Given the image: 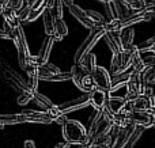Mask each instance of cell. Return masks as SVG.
<instances>
[{"label": "cell", "mask_w": 155, "mask_h": 148, "mask_svg": "<svg viewBox=\"0 0 155 148\" xmlns=\"http://www.w3.org/2000/svg\"><path fill=\"white\" fill-rule=\"evenodd\" d=\"M79 65H80V67H82L87 73H93L94 69L98 67V65H97V59H95V56H94L93 53L86 54V56L83 57L82 60H80Z\"/></svg>", "instance_id": "19"}, {"label": "cell", "mask_w": 155, "mask_h": 148, "mask_svg": "<svg viewBox=\"0 0 155 148\" xmlns=\"http://www.w3.org/2000/svg\"><path fill=\"white\" fill-rule=\"evenodd\" d=\"M67 121H68V118H67V114H61V116H60L59 118L56 120V122L60 125V127H64V125L67 124Z\"/></svg>", "instance_id": "36"}, {"label": "cell", "mask_w": 155, "mask_h": 148, "mask_svg": "<svg viewBox=\"0 0 155 148\" xmlns=\"http://www.w3.org/2000/svg\"><path fill=\"white\" fill-rule=\"evenodd\" d=\"M93 80L95 83V87L99 90L109 92L112 88V75L107 69H105L104 67H97L94 69V72L91 73Z\"/></svg>", "instance_id": "4"}, {"label": "cell", "mask_w": 155, "mask_h": 148, "mask_svg": "<svg viewBox=\"0 0 155 148\" xmlns=\"http://www.w3.org/2000/svg\"><path fill=\"white\" fill-rule=\"evenodd\" d=\"M68 35V26L63 18H56V33L53 35L54 41H61Z\"/></svg>", "instance_id": "22"}, {"label": "cell", "mask_w": 155, "mask_h": 148, "mask_svg": "<svg viewBox=\"0 0 155 148\" xmlns=\"http://www.w3.org/2000/svg\"><path fill=\"white\" fill-rule=\"evenodd\" d=\"M30 12H31V7L30 5H25L23 8H21V10L16 12V16H18L19 21H29V16H30Z\"/></svg>", "instance_id": "31"}, {"label": "cell", "mask_w": 155, "mask_h": 148, "mask_svg": "<svg viewBox=\"0 0 155 148\" xmlns=\"http://www.w3.org/2000/svg\"><path fill=\"white\" fill-rule=\"evenodd\" d=\"M102 26H104L105 31L120 33V30L123 29V19H112V21H106Z\"/></svg>", "instance_id": "25"}, {"label": "cell", "mask_w": 155, "mask_h": 148, "mask_svg": "<svg viewBox=\"0 0 155 148\" xmlns=\"http://www.w3.org/2000/svg\"><path fill=\"white\" fill-rule=\"evenodd\" d=\"M140 83L144 87H151L155 88V65L147 67L142 73H140Z\"/></svg>", "instance_id": "15"}, {"label": "cell", "mask_w": 155, "mask_h": 148, "mask_svg": "<svg viewBox=\"0 0 155 148\" xmlns=\"http://www.w3.org/2000/svg\"><path fill=\"white\" fill-rule=\"evenodd\" d=\"M139 56L143 60V63L146 64V67H153V65H155V53L148 50L147 48H146V50H140L139 49Z\"/></svg>", "instance_id": "26"}, {"label": "cell", "mask_w": 155, "mask_h": 148, "mask_svg": "<svg viewBox=\"0 0 155 148\" xmlns=\"http://www.w3.org/2000/svg\"><path fill=\"white\" fill-rule=\"evenodd\" d=\"M26 2H27V0H26Z\"/></svg>", "instance_id": "43"}, {"label": "cell", "mask_w": 155, "mask_h": 148, "mask_svg": "<svg viewBox=\"0 0 155 148\" xmlns=\"http://www.w3.org/2000/svg\"><path fill=\"white\" fill-rule=\"evenodd\" d=\"M42 23H44V31L46 35L53 37L56 33V18L51 8H45L42 14Z\"/></svg>", "instance_id": "11"}, {"label": "cell", "mask_w": 155, "mask_h": 148, "mask_svg": "<svg viewBox=\"0 0 155 148\" xmlns=\"http://www.w3.org/2000/svg\"><path fill=\"white\" fill-rule=\"evenodd\" d=\"M61 3L65 5V7H71L74 4V0H61Z\"/></svg>", "instance_id": "38"}, {"label": "cell", "mask_w": 155, "mask_h": 148, "mask_svg": "<svg viewBox=\"0 0 155 148\" xmlns=\"http://www.w3.org/2000/svg\"><path fill=\"white\" fill-rule=\"evenodd\" d=\"M61 133L65 143H86L88 141L87 129L75 120H68L67 124L61 127Z\"/></svg>", "instance_id": "2"}, {"label": "cell", "mask_w": 155, "mask_h": 148, "mask_svg": "<svg viewBox=\"0 0 155 148\" xmlns=\"http://www.w3.org/2000/svg\"><path fill=\"white\" fill-rule=\"evenodd\" d=\"M105 12H106V21H112V19H120V15H118V11L116 8V4L113 0L105 3Z\"/></svg>", "instance_id": "24"}, {"label": "cell", "mask_w": 155, "mask_h": 148, "mask_svg": "<svg viewBox=\"0 0 155 148\" xmlns=\"http://www.w3.org/2000/svg\"><path fill=\"white\" fill-rule=\"evenodd\" d=\"M71 75H72V79H71V80L74 82V84H75L79 90H82L83 82H84L86 76L91 75V73H87L79 64H74V67L71 68Z\"/></svg>", "instance_id": "14"}, {"label": "cell", "mask_w": 155, "mask_h": 148, "mask_svg": "<svg viewBox=\"0 0 155 148\" xmlns=\"http://www.w3.org/2000/svg\"><path fill=\"white\" fill-rule=\"evenodd\" d=\"M105 33L106 31H105L104 26H95L94 29L90 30L88 35L84 38V41L80 43V46L78 48L75 56H74V64H79L80 60H82L86 54L90 53L91 49L97 45V42H98L101 38H104Z\"/></svg>", "instance_id": "1"}, {"label": "cell", "mask_w": 155, "mask_h": 148, "mask_svg": "<svg viewBox=\"0 0 155 148\" xmlns=\"http://www.w3.org/2000/svg\"><path fill=\"white\" fill-rule=\"evenodd\" d=\"M52 12H53L54 18H63V10H64V4L61 0H54L53 5H52Z\"/></svg>", "instance_id": "30"}, {"label": "cell", "mask_w": 155, "mask_h": 148, "mask_svg": "<svg viewBox=\"0 0 155 148\" xmlns=\"http://www.w3.org/2000/svg\"><path fill=\"white\" fill-rule=\"evenodd\" d=\"M148 50H151V52H153V53H155V42L154 43H151V45L150 46H148Z\"/></svg>", "instance_id": "40"}, {"label": "cell", "mask_w": 155, "mask_h": 148, "mask_svg": "<svg viewBox=\"0 0 155 148\" xmlns=\"http://www.w3.org/2000/svg\"><path fill=\"white\" fill-rule=\"evenodd\" d=\"M4 8H5V7H3V5L0 4V16H3V12H4Z\"/></svg>", "instance_id": "41"}, {"label": "cell", "mask_w": 155, "mask_h": 148, "mask_svg": "<svg viewBox=\"0 0 155 148\" xmlns=\"http://www.w3.org/2000/svg\"><path fill=\"white\" fill-rule=\"evenodd\" d=\"M46 8V7H45ZM45 8H40V10H31V12H30V16H29V21L27 22H34L37 21L40 16H42L44 11H45Z\"/></svg>", "instance_id": "35"}, {"label": "cell", "mask_w": 155, "mask_h": 148, "mask_svg": "<svg viewBox=\"0 0 155 148\" xmlns=\"http://www.w3.org/2000/svg\"><path fill=\"white\" fill-rule=\"evenodd\" d=\"M56 42V41L53 40V37H49V35H46V38L44 40L42 45H41L40 50H38L37 53V63H38V67L42 64H45V63H48L49 60V56H51V52H52V48H53V43Z\"/></svg>", "instance_id": "9"}, {"label": "cell", "mask_w": 155, "mask_h": 148, "mask_svg": "<svg viewBox=\"0 0 155 148\" xmlns=\"http://www.w3.org/2000/svg\"><path fill=\"white\" fill-rule=\"evenodd\" d=\"M116 4V8L118 11V15H120V19H125L129 18L132 14H135L134 11L131 10V7L128 5V3L125 0H113Z\"/></svg>", "instance_id": "23"}, {"label": "cell", "mask_w": 155, "mask_h": 148, "mask_svg": "<svg viewBox=\"0 0 155 148\" xmlns=\"http://www.w3.org/2000/svg\"><path fill=\"white\" fill-rule=\"evenodd\" d=\"M37 72H38V78H40V80H44V79L48 78V76L60 72V69L56 67V65L51 64V63H45V64L40 65V67L37 68Z\"/></svg>", "instance_id": "18"}, {"label": "cell", "mask_w": 155, "mask_h": 148, "mask_svg": "<svg viewBox=\"0 0 155 148\" xmlns=\"http://www.w3.org/2000/svg\"><path fill=\"white\" fill-rule=\"evenodd\" d=\"M3 19H4L5 23H8L12 29H16V27L21 26V21L16 16V11L12 10L10 5L4 8V12H3Z\"/></svg>", "instance_id": "16"}, {"label": "cell", "mask_w": 155, "mask_h": 148, "mask_svg": "<svg viewBox=\"0 0 155 148\" xmlns=\"http://www.w3.org/2000/svg\"><path fill=\"white\" fill-rule=\"evenodd\" d=\"M0 4H2L3 7H7V5L10 4V0H0Z\"/></svg>", "instance_id": "39"}, {"label": "cell", "mask_w": 155, "mask_h": 148, "mask_svg": "<svg viewBox=\"0 0 155 148\" xmlns=\"http://www.w3.org/2000/svg\"><path fill=\"white\" fill-rule=\"evenodd\" d=\"M98 2H101V3H104V4H105V3H107V2H110V0H98Z\"/></svg>", "instance_id": "42"}, {"label": "cell", "mask_w": 155, "mask_h": 148, "mask_svg": "<svg viewBox=\"0 0 155 148\" xmlns=\"http://www.w3.org/2000/svg\"><path fill=\"white\" fill-rule=\"evenodd\" d=\"M129 120L136 127H151L155 121L154 116L150 111H142V110H134L129 114Z\"/></svg>", "instance_id": "7"}, {"label": "cell", "mask_w": 155, "mask_h": 148, "mask_svg": "<svg viewBox=\"0 0 155 148\" xmlns=\"http://www.w3.org/2000/svg\"><path fill=\"white\" fill-rule=\"evenodd\" d=\"M125 103V99L124 98H120V97H107V109L112 111L113 114H118L121 113L123 110V106Z\"/></svg>", "instance_id": "20"}, {"label": "cell", "mask_w": 155, "mask_h": 148, "mask_svg": "<svg viewBox=\"0 0 155 148\" xmlns=\"http://www.w3.org/2000/svg\"><path fill=\"white\" fill-rule=\"evenodd\" d=\"M68 10H70L71 15H72L74 18L76 19V21H79V23H80V24H83V26H84L86 29L91 30V29H94V27L97 26V24L90 19V16L87 15L86 10L80 8L79 5H76V4H75V3H74V4L71 5V7H68Z\"/></svg>", "instance_id": "8"}, {"label": "cell", "mask_w": 155, "mask_h": 148, "mask_svg": "<svg viewBox=\"0 0 155 148\" xmlns=\"http://www.w3.org/2000/svg\"><path fill=\"white\" fill-rule=\"evenodd\" d=\"M72 79V75H71V71L70 72H57L54 75H51L48 78L44 79V82H67Z\"/></svg>", "instance_id": "27"}, {"label": "cell", "mask_w": 155, "mask_h": 148, "mask_svg": "<svg viewBox=\"0 0 155 148\" xmlns=\"http://www.w3.org/2000/svg\"><path fill=\"white\" fill-rule=\"evenodd\" d=\"M107 103V92L104 90L95 88L90 92V105L95 110H102Z\"/></svg>", "instance_id": "10"}, {"label": "cell", "mask_w": 155, "mask_h": 148, "mask_svg": "<svg viewBox=\"0 0 155 148\" xmlns=\"http://www.w3.org/2000/svg\"><path fill=\"white\" fill-rule=\"evenodd\" d=\"M46 114H48V116L51 117V118L53 120V121H56V120L59 118V117L61 116V114H64V113H61V110H60V109H59V106H57V105H54L53 108H52V109H49V110L46 111Z\"/></svg>", "instance_id": "33"}, {"label": "cell", "mask_w": 155, "mask_h": 148, "mask_svg": "<svg viewBox=\"0 0 155 148\" xmlns=\"http://www.w3.org/2000/svg\"><path fill=\"white\" fill-rule=\"evenodd\" d=\"M33 101V91L31 90H25V91H21L16 98V102H18L19 106H26L27 103Z\"/></svg>", "instance_id": "28"}, {"label": "cell", "mask_w": 155, "mask_h": 148, "mask_svg": "<svg viewBox=\"0 0 155 148\" xmlns=\"http://www.w3.org/2000/svg\"><path fill=\"white\" fill-rule=\"evenodd\" d=\"M88 105H90V92H84L83 95L75 98V99L68 101V102H64V103H60V105H57V106H59V109L61 110V113L68 114V113H71V111L87 108Z\"/></svg>", "instance_id": "5"}, {"label": "cell", "mask_w": 155, "mask_h": 148, "mask_svg": "<svg viewBox=\"0 0 155 148\" xmlns=\"http://www.w3.org/2000/svg\"><path fill=\"white\" fill-rule=\"evenodd\" d=\"M33 101L37 103L38 108L42 109V111H48L49 109H52V108L54 106V103L52 102V101L49 99L48 97L42 95L41 92H38V91H34V92H33Z\"/></svg>", "instance_id": "17"}, {"label": "cell", "mask_w": 155, "mask_h": 148, "mask_svg": "<svg viewBox=\"0 0 155 148\" xmlns=\"http://www.w3.org/2000/svg\"><path fill=\"white\" fill-rule=\"evenodd\" d=\"M118 37H120V42L121 46H123V50H127V49L132 48L135 45L134 40H135V31L134 27L128 26V27H123L118 33Z\"/></svg>", "instance_id": "12"}, {"label": "cell", "mask_w": 155, "mask_h": 148, "mask_svg": "<svg viewBox=\"0 0 155 148\" xmlns=\"http://www.w3.org/2000/svg\"><path fill=\"white\" fill-rule=\"evenodd\" d=\"M104 40L106 41L107 46L110 48V50L114 53H120L123 52V46H121V42H120V37H118V33H114V31H106L104 35Z\"/></svg>", "instance_id": "13"}, {"label": "cell", "mask_w": 155, "mask_h": 148, "mask_svg": "<svg viewBox=\"0 0 155 148\" xmlns=\"http://www.w3.org/2000/svg\"><path fill=\"white\" fill-rule=\"evenodd\" d=\"M12 42L15 43L16 50H18V63L21 65L22 69L26 71L27 64H29V59L31 57L29 50V45L26 41V35H25L23 27L19 26L16 29H14V40Z\"/></svg>", "instance_id": "3"}, {"label": "cell", "mask_w": 155, "mask_h": 148, "mask_svg": "<svg viewBox=\"0 0 155 148\" xmlns=\"http://www.w3.org/2000/svg\"><path fill=\"white\" fill-rule=\"evenodd\" d=\"M21 114L25 116V122H31V124H51V122H53V120L46 114V111L23 109Z\"/></svg>", "instance_id": "6"}, {"label": "cell", "mask_w": 155, "mask_h": 148, "mask_svg": "<svg viewBox=\"0 0 155 148\" xmlns=\"http://www.w3.org/2000/svg\"><path fill=\"white\" fill-rule=\"evenodd\" d=\"M26 72H27V75H29V80H27V86H29V88L33 92L37 91L38 82H40V78H38V72H37V68H35V67H31V65H27Z\"/></svg>", "instance_id": "21"}, {"label": "cell", "mask_w": 155, "mask_h": 148, "mask_svg": "<svg viewBox=\"0 0 155 148\" xmlns=\"http://www.w3.org/2000/svg\"><path fill=\"white\" fill-rule=\"evenodd\" d=\"M26 4L30 5L31 10H40L46 7V0H27Z\"/></svg>", "instance_id": "32"}, {"label": "cell", "mask_w": 155, "mask_h": 148, "mask_svg": "<svg viewBox=\"0 0 155 148\" xmlns=\"http://www.w3.org/2000/svg\"><path fill=\"white\" fill-rule=\"evenodd\" d=\"M26 0H10V7L12 8V10H15L16 12H18L19 10H21V8H23L25 5H26Z\"/></svg>", "instance_id": "34"}, {"label": "cell", "mask_w": 155, "mask_h": 148, "mask_svg": "<svg viewBox=\"0 0 155 148\" xmlns=\"http://www.w3.org/2000/svg\"><path fill=\"white\" fill-rule=\"evenodd\" d=\"M23 148H35V144L33 140H26L23 144Z\"/></svg>", "instance_id": "37"}, {"label": "cell", "mask_w": 155, "mask_h": 148, "mask_svg": "<svg viewBox=\"0 0 155 148\" xmlns=\"http://www.w3.org/2000/svg\"><path fill=\"white\" fill-rule=\"evenodd\" d=\"M86 12H87V15L90 16V19L97 24V26H102V24L106 22V18H105L102 14L97 12V11H94V10H86Z\"/></svg>", "instance_id": "29"}]
</instances>
